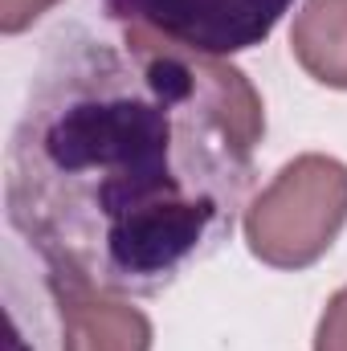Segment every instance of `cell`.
<instances>
[{
    "mask_svg": "<svg viewBox=\"0 0 347 351\" xmlns=\"http://www.w3.org/2000/svg\"><path fill=\"white\" fill-rule=\"evenodd\" d=\"M290 49L315 82L347 90V0H307L294 16Z\"/></svg>",
    "mask_w": 347,
    "mask_h": 351,
    "instance_id": "5b68a950",
    "label": "cell"
},
{
    "mask_svg": "<svg viewBox=\"0 0 347 351\" xmlns=\"http://www.w3.org/2000/svg\"><path fill=\"white\" fill-rule=\"evenodd\" d=\"M347 225V164L298 156L246 208V241L274 269L315 265Z\"/></svg>",
    "mask_w": 347,
    "mask_h": 351,
    "instance_id": "7a4b0ae2",
    "label": "cell"
},
{
    "mask_svg": "<svg viewBox=\"0 0 347 351\" xmlns=\"http://www.w3.org/2000/svg\"><path fill=\"white\" fill-rule=\"evenodd\" d=\"M294 0H102L123 29H143L200 58H229L261 45Z\"/></svg>",
    "mask_w": 347,
    "mask_h": 351,
    "instance_id": "3957f363",
    "label": "cell"
},
{
    "mask_svg": "<svg viewBox=\"0 0 347 351\" xmlns=\"http://www.w3.org/2000/svg\"><path fill=\"white\" fill-rule=\"evenodd\" d=\"M58 0H0V29L4 33H21L29 29L41 12H49Z\"/></svg>",
    "mask_w": 347,
    "mask_h": 351,
    "instance_id": "52a82bcc",
    "label": "cell"
},
{
    "mask_svg": "<svg viewBox=\"0 0 347 351\" xmlns=\"http://www.w3.org/2000/svg\"><path fill=\"white\" fill-rule=\"evenodd\" d=\"M265 110L254 82L143 29L62 37L4 164V208L49 290L156 294L246 208Z\"/></svg>",
    "mask_w": 347,
    "mask_h": 351,
    "instance_id": "6da1fadb",
    "label": "cell"
},
{
    "mask_svg": "<svg viewBox=\"0 0 347 351\" xmlns=\"http://www.w3.org/2000/svg\"><path fill=\"white\" fill-rule=\"evenodd\" d=\"M62 351H152V323L139 306L98 290H53Z\"/></svg>",
    "mask_w": 347,
    "mask_h": 351,
    "instance_id": "277c9868",
    "label": "cell"
},
{
    "mask_svg": "<svg viewBox=\"0 0 347 351\" xmlns=\"http://www.w3.org/2000/svg\"><path fill=\"white\" fill-rule=\"evenodd\" d=\"M315 351H347V286L331 294L319 331H315Z\"/></svg>",
    "mask_w": 347,
    "mask_h": 351,
    "instance_id": "8992f818",
    "label": "cell"
}]
</instances>
